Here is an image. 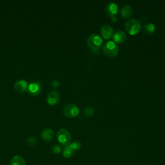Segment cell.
<instances>
[{
  "mask_svg": "<svg viewBox=\"0 0 165 165\" xmlns=\"http://www.w3.org/2000/svg\"><path fill=\"white\" fill-rule=\"evenodd\" d=\"M125 30L131 35L138 34L141 29V23L135 18L130 19L125 23Z\"/></svg>",
  "mask_w": 165,
  "mask_h": 165,
  "instance_id": "obj_1",
  "label": "cell"
},
{
  "mask_svg": "<svg viewBox=\"0 0 165 165\" xmlns=\"http://www.w3.org/2000/svg\"><path fill=\"white\" fill-rule=\"evenodd\" d=\"M103 53L110 58H114L118 54V46L114 41H109L106 43L103 48Z\"/></svg>",
  "mask_w": 165,
  "mask_h": 165,
  "instance_id": "obj_2",
  "label": "cell"
},
{
  "mask_svg": "<svg viewBox=\"0 0 165 165\" xmlns=\"http://www.w3.org/2000/svg\"><path fill=\"white\" fill-rule=\"evenodd\" d=\"M103 40L98 34H92L88 37L87 44L89 48L94 51H97L101 48Z\"/></svg>",
  "mask_w": 165,
  "mask_h": 165,
  "instance_id": "obj_3",
  "label": "cell"
},
{
  "mask_svg": "<svg viewBox=\"0 0 165 165\" xmlns=\"http://www.w3.org/2000/svg\"><path fill=\"white\" fill-rule=\"evenodd\" d=\"M57 139L58 142L63 146H67L70 144L72 139L71 134L69 132L64 129H60L57 132Z\"/></svg>",
  "mask_w": 165,
  "mask_h": 165,
  "instance_id": "obj_4",
  "label": "cell"
},
{
  "mask_svg": "<svg viewBox=\"0 0 165 165\" xmlns=\"http://www.w3.org/2000/svg\"><path fill=\"white\" fill-rule=\"evenodd\" d=\"M63 114L67 117L73 118L76 117L79 113V108L78 105L74 103H70L65 105L63 108Z\"/></svg>",
  "mask_w": 165,
  "mask_h": 165,
  "instance_id": "obj_5",
  "label": "cell"
},
{
  "mask_svg": "<svg viewBox=\"0 0 165 165\" xmlns=\"http://www.w3.org/2000/svg\"><path fill=\"white\" fill-rule=\"evenodd\" d=\"M27 91L30 95L37 96L41 92V83L40 82H32L30 83L27 87Z\"/></svg>",
  "mask_w": 165,
  "mask_h": 165,
  "instance_id": "obj_6",
  "label": "cell"
},
{
  "mask_svg": "<svg viewBox=\"0 0 165 165\" xmlns=\"http://www.w3.org/2000/svg\"><path fill=\"white\" fill-rule=\"evenodd\" d=\"M60 100V96L57 91H51L47 96V103L49 105L54 106L57 105Z\"/></svg>",
  "mask_w": 165,
  "mask_h": 165,
  "instance_id": "obj_7",
  "label": "cell"
},
{
  "mask_svg": "<svg viewBox=\"0 0 165 165\" xmlns=\"http://www.w3.org/2000/svg\"><path fill=\"white\" fill-rule=\"evenodd\" d=\"M101 34L105 39L108 40L114 36V29L110 25L105 24L101 27Z\"/></svg>",
  "mask_w": 165,
  "mask_h": 165,
  "instance_id": "obj_8",
  "label": "cell"
},
{
  "mask_svg": "<svg viewBox=\"0 0 165 165\" xmlns=\"http://www.w3.org/2000/svg\"><path fill=\"white\" fill-rule=\"evenodd\" d=\"M28 82L24 79H21L17 81L14 84V90L19 93H24L27 90Z\"/></svg>",
  "mask_w": 165,
  "mask_h": 165,
  "instance_id": "obj_9",
  "label": "cell"
},
{
  "mask_svg": "<svg viewBox=\"0 0 165 165\" xmlns=\"http://www.w3.org/2000/svg\"><path fill=\"white\" fill-rule=\"evenodd\" d=\"M118 7L117 4L114 2H109L106 4L105 7V12L108 16L110 17L112 16H116L117 13L118 12Z\"/></svg>",
  "mask_w": 165,
  "mask_h": 165,
  "instance_id": "obj_10",
  "label": "cell"
},
{
  "mask_svg": "<svg viewBox=\"0 0 165 165\" xmlns=\"http://www.w3.org/2000/svg\"><path fill=\"white\" fill-rule=\"evenodd\" d=\"M54 131L51 129H45L41 133V138H42V139L45 141H47V142L52 141L54 139Z\"/></svg>",
  "mask_w": 165,
  "mask_h": 165,
  "instance_id": "obj_11",
  "label": "cell"
},
{
  "mask_svg": "<svg viewBox=\"0 0 165 165\" xmlns=\"http://www.w3.org/2000/svg\"><path fill=\"white\" fill-rule=\"evenodd\" d=\"M126 33L122 30H118L117 31L115 34H114V36L112 37V39L115 41V43H124L125 40H126Z\"/></svg>",
  "mask_w": 165,
  "mask_h": 165,
  "instance_id": "obj_12",
  "label": "cell"
},
{
  "mask_svg": "<svg viewBox=\"0 0 165 165\" xmlns=\"http://www.w3.org/2000/svg\"><path fill=\"white\" fill-rule=\"evenodd\" d=\"M121 16L125 19H128L133 14V8L130 5L126 4L122 6L121 11Z\"/></svg>",
  "mask_w": 165,
  "mask_h": 165,
  "instance_id": "obj_13",
  "label": "cell"
},
{
  "mask_svg": "<svg viewBox=\"0 0 165 165\" xmlns=\"http://www.w3.org/2000/svg\"><path fill=\"white\" fill-rule=\"evenodd\" d=\"M11 165H27L25 159L21 155H15L11 159Z\"/></svg>",
  "mask_w": 165,
  "mask_h": 165,
  "instance_id": "obj_14",
  "label": "cell"
},
{
  "mask_svg": "<svg viewBox=\"0 0 165 165\" xmlns=\"http://www.w3.org/2000/svg\"><path fill=\"white\" fill-rule=\"evenodd\" d=\"M155 25L152 23H148L145 24L143 26V30L146 34H152L153 33L155 32Z\"/></svg>",
  "mask_w": 165,
  "mask_h": 165,
  "instance_id": "obj_15",
  "label": "cell"
},
{
  "mask_svg": "<svg viewBox=\"0 0 165 165\" xmlns=\"http://www.w3.org/2000/svg\"><path fill=\"white\" fill-rule=\"evenodd\" d=\"M74 153V151L72 150V148L70 147V145L65 146L63 151V155L65 158H69L72 157Z\"/></svg>",
  "mask_w": 165,
  "mask_h": 165,
  "instance_id": "obj_16",
  "label": "cell"
},
{
  "mask_svg": "<svg viewBox=\"0 0 165 165\" xmlns=\"http://www.w3.org/2000/svg\"><path fill=\"white\" fill-rule=\"evenodd\" d=\"M95 112V108L92 106H87L83 109V114L86 117H90Z\"/></svg>",
  "mask_w": 165,
  "mask_h": 165,
  "instance_id": "obj_17",
  "label": "cell"
},
{
  "mask_svg": "<svg viewBox=\"0 0 165 165\" xmlns=\"http://www.w3.org/2000/svg\"><path fill=\"white\" fill-rule=\"evenodd\" d=\"M37 140L34 136L29 137L27 140V143L29 146H30V147H34V146H35L37 144Z\"/></svg>",
  "mask_w": 165,
  "mask_h": 165,
  "instance_id": "obj_18",
  "label": "cell"
},
{
  "mask_svg": "<svg viewBox=\"0 0 165 165\" xmlns=\"http://www.w3.org/2000/svg\"><path fill=\"white\" fill-rule=\"evenodd\" d=\"M69 145L74 151L78 150L81 147V143L79 142V141H74V142L70 143Z\"/></svg>",
  "mask_w": 165,
  "mask_h": 165,
  "instance_id": "obj_19",
  "label": "cell"
},
{
  "mask_svg": "<svg viewBox=\"0 0 165 165\" xmlns=\"http://www.w3.org/2000/svg\"><path fill=\"white\" fill-rule=\"evenodd\" d=\"M51 152L54 154H58L61 152V148L58 144H54L51 148Z\"/></svg>",
  "mask_w": 165,
  "mask_h": 165,
  "instance_id": "obj_20",
  "label": "cell"
},
{
  "mask_svg": "<svg viewBox=\"0 0 165 165\" xmlns=\"http://www.w3.org/2000/svg\"><path fill=\"white\" fill-rule=\"evenodd\" d=\"M59 83H60L59 81H58V80H56V79H54L51 81L50 86L52 88L56 89V88H58V87L59 86Z\"/></svg>",
  "mask_w": 165,
  "mask_h": 165,
  "instance_id": "obj_21",
  "label": "cell"
},
{
  "mask_svg": "<svg viewBox=\"0 0 165 165\" xmlns=\"http://www.w3.org/2000/svg\"><path fill=\"white\" fill-rule=\"evenodd\" d=\"M111 20L112 22L116 23L117 21V17H116V16H111Z\"/></svg>",
  "mask_w": 165,
  "mask_h": 165,
  "instance_id": "obj_22",
  "label": "cell"
}]
</instances>
